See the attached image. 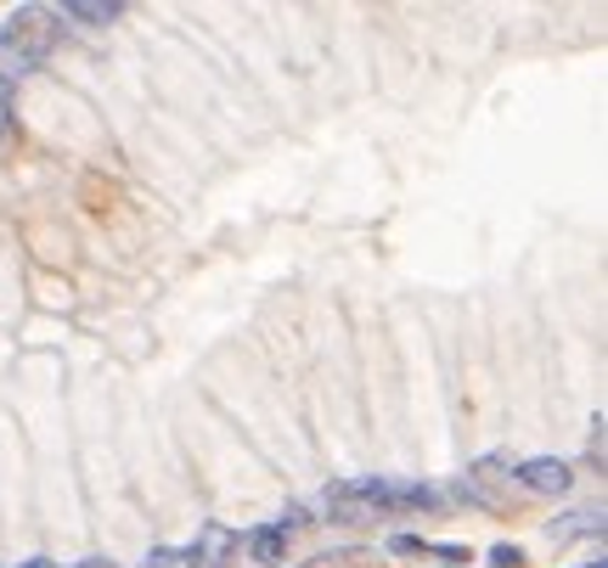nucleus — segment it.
Instances as JSON below:
<instances>
[{
  "label": "nucleus",
  "instance_id": "1",
  "mask_svg": "<svg viewBox=\"0 0 608 568\" xmlns=\"http://www.w3.org/2000/svg\"><path fill=\"white\" fill-rule=\"evenodd\" d=\"M57 45V12L45 7H23L0 23V74L18 79V74H34Z\"/></svg>",
  "mask_w": 608,
  "mask_h": 568
},
{
  "label": "nucleus",
  "instance_id": "2",
  "mask_svg": "<svg viewBox=\"0 0 608 568\" xmlns=\"http://www.w3.org/2000/svg\"><path fill=\"white\" fill-rule=\"evenodd\" d=\"M519 485L535 490V495H564L575 485V472H570V461H557V456H535V461H519Z\"/></svg>",
  "mask_w": 608,
  "mask_h": 568
},
{
  "label": "nucleus",
  "instance_id": "3",
  "mask_svg": "<svg viewBox=\"0 0 608 568\" xmlns=\"http://www.w3.org/2000/svg\"><path fill=\"white\" fill-rule=\"evenodd\" d=\"M192 557V568H225L231 557H237V535H231L225 524H203L198 530V546L186 552Z\"/></svg>",
  "mask_w": 608,
  "mask_h": 568
},
{
  "label": "nucleus",
  "instance_id": "4",
  "mask_svg": "<svg viewBox=\"0 0 608 568\" xmlns=\"http://www.w3.org/2000/svg\"><path fill=\"white\" fill-rule=\"evenodd\" d=\"M119 18H124L119 0H68V7H57V23H79V29H108Z\"/></svg>",
  "mask_w": 608,
  "mask_h": 568
},
{
  "label": "nucleus",
  "instance_id": "5",
  "mask_svg": "<svg viewBox=\"0 0 608 568\" xmlns=\"http://www.w3.org/2000/svg\"><path fill=\"white\" fill-rule=\"evenodd\" d=\"M248 557H254V563H265V568H276V563L288 557V530H283V524H265V530H254Z\"/></svg>",
  "mask_w": 608,
  "mask_h": 568
},
{
  "label": "nucleus",
  "instance_id": "6",
  "mask_svg": "<svg viewBox=\"0 0 608 568\" xmlns=\"http://www.w3.org/2000/svg\"><path fill=\"white\" fill-rule=\"evenodd\" d=\"M592 530H603V512H597V506H592V512H570V517H557V524H552V541L564 546V541L592 535Z\"/></svg>",
  "mask_w": 608,
  "mask_h": 568
},
{
  "label": "nucleus",
  "instance_id": "7",
  "mask_svg": "<svg viewBox=\"0 0 608 568\" xmlns=\"http://www.w3.org/2000/svg\"><path fill=\"white\" fill-rule=\"evenodd\" d=\"M12 102H18V79H7V74H0V135L12 130Z\"/></svg>",
  "mask_w": 608,
  "mask_h": 568
},
{
  "label": "nucleus",
  "instance_id": "8",
  "mask_svg": "<svg viewBox=\"0 0 608 568\" xmlns=\"http://www.w3.org/2000/svg\"><path fill=\"white\" fill-rule=\"evenodd\" d=\"M142 568H192V557H186V552H147Z\"/></svg>",
  "mask_w": 608,
  "mask_h": 568
},
{
  "label": "nucleus",
  "instance_id": "9",
  "mask_svg": "<svg viewBox=\"0 0 608 568\" xmlns=\"http://www.w3.org/2000/svg\"><path fill=\"white\" fill-rule=\"evenodd\" d=\"M490 563H496V568H519L524 552H519V546H490Z\"/></svg>",
  "mask_w": 608,
  "mask_h": 568
},
{
  "label": "nucleus",
  "instance_id": "10",
  "mask_svg": "<svg viewBox=\"0 0 608 568\" xmlns=\"http://www.w3.org/2000/svg\"><path fill=\"white\" fill-rule=\"evenodd\" d=\"M79 568H113L108 557H90V563H79Z\"/></svg>",
  "mask_w": 608,
  "mask_h": 568
},
{
  "label": "nucleus",
  "instance_id": "11",
  "mask_svg": "<svg viewBox=\"0 0 608 568\" xmlns=\"http://www.w3.org/2000/svg\"><path fill=\"white\" fill-rule=\"evenodd\" d=\"M23 568H45V563H40V557H29V563H23Z\"/></svg>",
  "mask_w": 608,
  "mask_h": 568
},
{
  "label": "nucleus",
  "instance_id": "12",
  "mask_svg": "<svg viewBox=\"0 0 608 568\" xmlns=\"http://www.w3.org/2000/svg\"><path fill=\"white\" fill-rule=\"evenodd\" d=\"M586 568H608V563H603V557H597V563H586Z\"/></svg>",
  "mask_w": 608,
  "mask_h": 568
}]
</instances>
